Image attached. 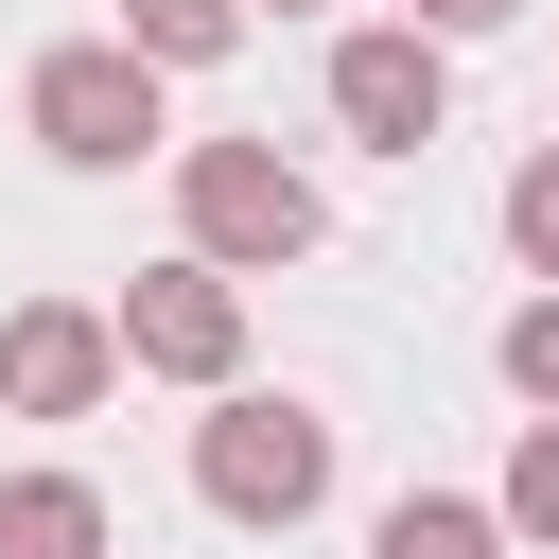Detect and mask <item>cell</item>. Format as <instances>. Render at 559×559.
Instances as JSON below:
<instances>
[{
  "mask_svg": "<svg viewBox=\"0 0 559 559\" xmlns=\"http://www.w3.org/2000/svg\"><path fill=\"white\" fill-rule=\"evenodd\" d=\"M507 245H524V280H559V140L507 157Z\"/></svg>",
  "mask_w": 559,
  "mask_h": 559,
  "instance_id": "11",
  "label": "cell"
},
{
  "mask_svg": "<svg viewBox=\"0 0 559 559\" xmlns=\"http://www.w3.org/2000/svg\"><path fill=\"white\" fill-rule=\"evenodd\" d=\"M489 507H507V542H559V402L524 419V454H507V489H489Z\"/></svg>",
  "mask_w": 559,
  "mask_h": 559,
  "instance_id": "10",
  "label": "cell"
},
{
  "mask_svg": "<svg viewBox=\"0 0 559 559\" xmlns=\"http://www.w3.org/2000/svg\"><path fill=\"white\" fill-rule=\"evenodd\" d=\"M419 17H437V35H507L524 0H419Z\"/></svg>",
  "mask_w": 559,
  "mask_h": 559,
  "instance_id": "13",
  "label": "cell"
},
{
  "mask_svg": "<svg viewBox=\"0 0 559 559\" xmlns=\"http://www.w3.org/2000/svg\"><path fill=\"white\" fill-rule=\"evenodd\" d=\"M175 227L210 245V262H314V175L280 157V140H175Z\"/></svg>",
  "mask_w": 559,
  "mask_h": 559,
  "instance_id": "3",
  "label": "cell"
},
{
  "mask_svg": "<svg viewBox=\"0 0 559 559\" xmlns=\"http://www.w3.org/2000/svg\"><path fill=\"white\" fill-rule=\"evenodd\" d=\"M17 122L70 157V175H140L175 122H157V52L140 35H87V52H35V87H17Z\"/></svg>",
  "mask_w": 559,
  "mask_h": 559,
  "instance_id": "2",
  "label": "cell"
},
{
  "mask_svg": "<svg viewBox=\"0 0 559 559\" xmlns=\"http://www.w3.org/2000/svg\"><path fill=\"white\" fill-rule=\"evenodd\" d=\"M122 35L157 70H210V52H245V0H122Z\"/></svg>",
  "mask_w": 559,
  "mask_h": 559,
  "instance_id": "9",
  "label": "cell"
},
{
  "mask_svg": "<svg viewBox=\"0 0 559 559\" xmlns=\"http://www.w3.org/2000/svg\"><path fill=\"white\" fill-rule=\"evenodd\" d=\"M122 384V314H87V297H17L0 314V402L17 419H87Z\"/></svg>",
  "mask_w": 559,
  "mask_h": 559,
  "instance_id": "6",
  "label": "cell"
},
{
  "mask_svg": "<svg viewBox=\"0 0 559 559\" xmlns=\"http://www.w3.org/2000/svg\"><path fill=\"white\" fill-rule=\"evenodd\" d=\"M507 384H524V402H559V280L507 314Z\"/></svg>",
  "mask_w": 559,
  "mask_h": 559,
  "instance_id": "12",
  "label": "cell"
},
{
  "mask_svg": "<svg viewBox=\"0 0 559 559\" xmlns=\"http://www.w3.org/2000/svg\"><path fill=\"white\" fill-rule=\"evenodd\" d=\"M0 559H105V489L87 472H0Z\"/></svg>",
  "mask_w": 559,
  "mask_h": 559,
  "instance_id": "7",
  "label": "cell"
},
{
  "mask_svg": "<svg viewBox=\"0 0 559 559\" xmlns=\"http://www.w3.org/2000/svg\"><path fill=\"white\" fill-rule=\"evenodd\" d=\"M367 559H507V507H472V489H402V507L367 524Z\"/></svg>",
  "mask_w": 559,
  "mask_h": 559,
  "instance_id": "8",
  "label": "cell"
},
{
  "mask_svg": "<svg viewBox=\"0 0 559 559\" xmlns=\"http://www.w3.org/2000/svg\"><path fill=\"white\" fill-rule=\"evenodd\" d=\"M280 17H314V0H280Z\"/></svg>",
  "mask_w": 559,
  "mask_h": 559,
  "instance_id": "14",
  "label": "cell"
},
{
  "mask_svg": "<svg viewBox=\"0 0 559 559\" xmlns=\"http://www.w3.org/2000/svg\"><path fill=\"white\" fill-rule=\"evenodd\" d=\"M332 122L367 157H419L454 122V70H437V17H384V35H332Z\"/></svg>",
  "mask_w": 559,
  "mask_h": 559,
  "instance_id": "5",
  "label": "cell"
},
{
  "mask_svg": "<svg viewBox=\"0 0 559 559\" xmlns=\"http://www.w3.org/2000/svg\"><path fill=\"white\" fill-rule=\"evenodd\" d=\"M122 314V367H157V384H245V262H157V280H122L105 297Z\"/></svg>",
  "mask_w": 559,
  "mask_h": 559,
  "instance_id": "4",
  "label": "cell"
},
{
  "mask_svg": "<svg viewBox=\"0 0 559 559\" xmlns=\"http://www.w3.org/2000/svg\"><path fill=\"white\" fill-rule=\"evenodd\" d=\"M192 489H210L227 524H314V507H332V419L280 402V384H210V419H192Z\"/></svg>",
  "mask_w": 559,
  "mask_h": 559,
  "instance_id": "1",
  "label": "cell"
}]
</instances>
